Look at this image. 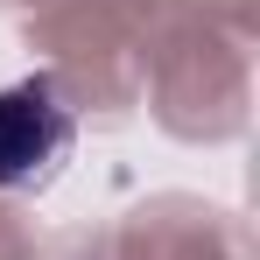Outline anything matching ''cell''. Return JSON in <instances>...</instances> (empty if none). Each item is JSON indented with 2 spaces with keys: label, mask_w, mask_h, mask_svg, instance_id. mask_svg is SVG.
Instances as JSON below:
<instances>
[{
  "label": "cell",
  "mask_w": 260,
  "mask_h": 260,
  "mask_svg": "<svg viewBox=\"0 0 260 260\" xmlns=\"http://www.w3.org/2000/svg\"><path fill=\"white\" fill-rule=\"evenodd\" d=\"M71 106L56 99V85L28 78V85L0 91V190H43L49 176L71 162Z\"/></svg>",
  "instance_id": "6da1fadb"
}]
</instances>
